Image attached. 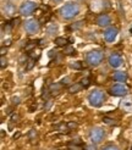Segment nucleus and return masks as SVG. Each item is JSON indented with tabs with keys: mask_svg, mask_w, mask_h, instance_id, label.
Segmentation results:
<instances>
[{
	"mask_svg": "<svg viewBox=\"0 0 132 150\" xmlns=\"http://www.w3.org/2000/svg\"><path fill=\"white\" fill-rule=\"evenodd\" d=\"M97 23H98L99 27H108L110 23H111V20H110L109 15L101 13L97 17Z\"/></svg>",
	"mask_w": 132,
	"mask_h": 150,
	"instance_id": "obj_10",
	"label": "nucleus"
},
{
	"mask_svg": "<svg viewBox=\"0 0 132 150\" xmlns=\"http://www.w3.org/2000/svg\"><path fill=\"white\" fill-rule=\"evenodd\" d=\"M82 88H83V86H82V84L76 83V84H73V86H71V87L69 88V92H70V93H72V94H73V93H78Z\"/></svg>",
	"mask_w": 132,
	"mask_h": 150,
	"instance_id": "obj_15",
	"label": "nucleus"
},
{
	"mask_svg": "<svg viewBox=\"0 0 132 150\" xmlns=\"http://www.w3.org/2000/svg\"><path fill=\"white\" fill-rule=\"evenodd\" d=\"M114 79L116 82H126L127 79V73L123 71H116L114 73Z\"/></svg>",
	"mask_w": 132,
	"mask_h": 150,
	"instance_id": "obj_12",
	"label": "nucleus"
},
{
	"mask_svg": "<svg viewBox=\"0 0 132 150\" xmlns=\"http://www.w3.org/2000/svg\"><path fill=\"white\" fill-rule=\"evenodd\" d=\"M101 150H119V148L115 146V145H106V146L103 148Z\"/></svg>",
	"mask_w": 132,
	"mask_h": 150,
	"instance_id": "obj_17",
	"label": "nucleus"
},
{
	"mask_svg": "<svg viewBox=\"0 0 132 150\" xmlns=\"http://www.w3.org/2000/svg\"><path fill=\"white\" fill-rule=\"evenodd\" d=\"M69 81H70V78H65V79H62V84H67V83H69Z\"/></svg>",
	"mask_w": 132,
	"mask_h": 150,
	"instance_id": "obj_23",
	"label": "nucleus"
},
{
	"mask_svg": "<svg viewBox=\"0 0 132 150\" xmlns=\"http://www.w3.org/2000/svg\"><path fill=\"white\" fill-rule=\"evenodd\" d=\"M108 62H109L110 66L113 67V69H119L123 61H122V57H121L120 54H117V52H113V54L109 56Z\"/></svg>",
	"mask_w": 132,
	"mask_h": 150,
	"instance_id": "obj_8",
	"label": "nucleus"
},
{
	"mask_svg": "<svg viewBox=\"0 0 132 150\" xmlns=\"http://www.w3.org/2000/svg\"><path fill=\"white\" fill-rule=\"evenodd\" d=\"M35 9H37V3L28 0V1H25V3L21 4L20 13L22 15V16H29V15H32L34 12Z\"/></svg>",
	"mask_w": 132,
	"mask_h": 150,
	"instance_id": "obj_5",
	"label": "nucleus"
},
{
	"mask_svg": "<svg viewBox=\"0 0 132 150\" xmlns=\"http://www.w3.org/2000/svg\"><path fill=\"white\" fill-rule=\"evenodd\" d=\"M71 67H72V69H77V70H79L81 67H82V65H81L79 61H77V62H75V64H71Z\"/></svg>",
	"mask_w": 132,
	"mask_h": 150,
	"instance_id": "obj_18",
	"label": "nucleus"
},
{
	"mask_svg": "<svg viewBox=\"0 0 132 150\" xmlns=\"http://www.w3.org/2000/svg\"><path fill=\"white\" fill-rule=\"evenodd\" d=\"M55 43H56V45H59V47H64V45H66L67 40H66L65 38H56Z\"/></svg>",
	"mask_w": 132,
	"mask_h": 150,
	"instance_id": "obj_16",
	"label": "nucleus"
},
{
	"mask_svg": "<svg viewBox=\"0 0 132 150\" xmlns=\"http://www.w3.org/2000/svg\"><path fill=\"white\" fill-rule=\"evenodd\" d=\"M4 12H5V15H7V16H12V15L15 13V6H13V4H11V3H6L5 5H4Z\"/></svg>",
	"mask_w": 132,
	"mask_h": 150,
	"instance_id": "obj_13",
	"label": "nucleus"
},
{
	"mask_svg": "<svg viewBox=\"0 0 132 150\" xmlns=\"http://www.w3.org/2000/svg\"><path fill=\"white\" fill-rule=\"evenodd\" d=\"M53 1H55V3H60L61 0H53Z\"/></svg>",
	"mask_w": 132,
	"mask_h": 150,
	"instance_id": "obj_26",
	"label": "nucleus"
},
{
	"mask_svg": "<svg viewBox=\"0 0 132 150\" xmlns=\"http://www.w3.org/2000/svg\"><path fill=\"white\" fill-rule=\"evenodd\" d=\"M121 108L127 111V112H132V98L131 96H127L121 101Z\"/></svg>",
	"mask_w": 132,
	"mask_h": 150,
	"instance_id": "obj_11",
	"label": "nucleus"
},
{
	"mask_svg": "<svg viewBox=\"0 0 132 150\" xmlns=\"http://www.w3.org/2000/svg\"><path fill=\"white\" fill-rule=\"evenodd\" d=\"M60 84H53V86H51V91H54V89H55V91H59V89H60Z\"/></svg>",
	"mask_w": 132,
	"mask_h": 150,
	"instance_id": "obj_20",
	"label": "nucleus"
},
{
	"mask_svg": "<svg viewBox=\"0 0 132 150\" xmlns=\"http://www.w3.org/2000/svg\"><path fill=\"white\" fill-rule=\"evenodd\" d=\"M88 150H95V146H93V145H89V146H88Z\"/></svg>",
	"mask_w": 132,
	"mask_h": 150,
	"instance_id": "obj_25",
	"label": "nucleus"
},
{
	"mask_svg": "<svg viewBox=\"0 0 132 150\" xmlns=\"http://www.w3.org/2000/svg\"><path fill=\"white\" fill-rule=\"evenodd\" d=\"M117 33H119L117 28H115V27H108L105 31H104V39H105L108 43H113V42H115V39H116Z\"/></svg>",
	"mask_w": 132,
	"mask_h": 150,
	"instance_id": "obj_9",
	"label": "nucleus"
},
{
	"mask_svg": "<svg viewBox=\"0 0 132 150\" xmlns=\"http://www.w3.org/2000/svg\"><path fill=\"white\" fill-rule=\"evenodd\" d=\"M5 64H6V59L4 56H1V69H4V67H5Z\"/></svg>",
	"mask_w": 132,
	"mask_h": 150,
	"instance_id": "obj_21",
	"label": "nucleus"
},
{
	"mask_svg": "<svg viewBox=\"0 0 132 150\" xmlns=\"http://www.w3.org/2000/svg\"><path fill=\"white\" fill-rule=\"evenodd\" d=\"M47 33H48V35H55L57 33V26L55 23H50L47 27Z\"/></svg>",
	"mask_w": 132,
	"mask_h": 150,
	"instance_id": "obj_14",
	"label": "nucleus"
},
{
	"mask_svg": "<svg viewBox=\"0 0 132 150\" xmlns=\"http://www.w3.org/2000/svg\"><path fill=\"white\" fill-rule=\"evenodd\" d=\"M23 27H25V31H26L27 33H31V34L37 33V32L39 31V23H38V21L34 20V18L27 20V21L25 22Z\"/></svg>",
	"mask_w": 132,
	"mask_h": 150,
	"instance_id": "obj_6",
	"label": "nucleus"
},
{
	"mask_svg": "<svg viewBox=\"0 0 132 150\" xmlns=\"http://www.w3.org/2000/svg\"><path fill=\"white\" fill-rule=\"evenodd\" d=\"M127 93H128L127 87L122 83H116L111 87V94L115 96H125L127 95Z\"/></svg>",
	"mask_w": 132,
	"mask_h": 150,
	"instance_id": "obj_7",
	"label": "nucleus"
},
{
	"mask_svg": "<svg viewBox=\"0 0 132 150\" xmlns=\"http://www.w3.org/2000/svg\"><path fill=\"white\" fill-rule=\"evenodd\" d=\"M59 13L60 16L65 20H71L73 17H76L77 15L79 13V6L76 3H67L60 7L59 10Z\"/></svg>",
	"mask_w": 132,
	"mask_h": 150,
	"instance_id": "obj_1",
	"label": "nucleus"
},
{
	"mask_svg": "<svg viewBox=\"0 0 132 150\" xmlns=\"http://www.w3.org/2000/svg\"><path fill=\"white\" fill-rule=\"evenodd\" d=\"M104 100H105V94L101 91H99V89H94V91H92L88 94V101L94 108H99L104 103Z\"/></svg>",
	"mask_w": 132,
	"mask_h": 150,
	"instance_id": "obj_2",
	"label": "nucleus"
},
{
	"mask_svg": "<svg viewBox=\"0 0 132 150\" xmlns=\"http://www.w3.org/2000/svg\"><path fill=\"white\" fill-rule=\"evenodd\" d=\"M66 52H67V54H71V51H73L72 50V48H66V50H65Z\"/></svg>",
	"mask_w": 132,
	"mask_h": 150,
	"instance_id": "obj_24",
	"label": "nucleus"
},
{
	"mask_svg": "<svg viewBox=\"0 0 132 150\" xmlns=\"http://www.w3.org/2000/svg\"><path fill=\"white\" fill-rule=\"evenodd\" d=\"M103 121H104L106 125H115V121H114V120H111V118H104V120H103Z\"/></svg>",
	"mask_w": 132,
	"mask_h": 150,
	"instance_id": "obj_19",
	"label": "nucleus"
},
{
	"mask_svg": "<svg viewBox=\"0 0 132 150\" xmlns=\"http://www.w3.org/2000/svg\"><path fill=\"white\" fill-rule=\"evenodd\" d=\"M20 103V98H12V104H18Z\"/></svg>",
	"mask_w": 132,
	"mask_h": 150,
	"instance_id": "obj_22",
	"label": "nucleus"
},
{
	"mask_svg": "<svg viewBox=\"0 0 132 150\" xmlns=\"http://www.w3.org/2000/svg\"><path fill=\"white\" fill-rule=\"evenodd\" d=\"M104 137H105V131L103 128H100V127H94L89 133V138H91L93 144L100 143V142L104 139Z\"/></svg>",
	"mask_w": 132,
	"mask_h": 150,
	"instance_id": "obj_4",
	"label": "nucleus"
},
{
	"mask_svg": "<svg viewBox=\"0 0 132 150\" xmlns=\"http://www.w3.org/2000/svg\"><path fill=\"white\" fill-rule=\"evenodd\" d=\"M103 57H104V55H103V52L100 50H93V51H89L87 54L86 60L91 66L95 67L103 61Z\"/></svg>",
	"mask_w": 132,
	"mask_h": 150,
	"instance_id": "obj_3",
	"label": "nucleus"
},
{
	"mask_svg": "<svg viewBox=\"0 0 132 150\" xmlns=\"http://www.w3.org/2000/svg\"><path fill=\"white\" fill-rule=\"evenodd\" d=\"M130 32H131V34H132V27H131V31H130Z\"/></svg>",
	"mask_w": 132,
	"mask_h": 150,
	"instance_id": "obj_27",
	"label": "nucleus"
}]
</instances>
